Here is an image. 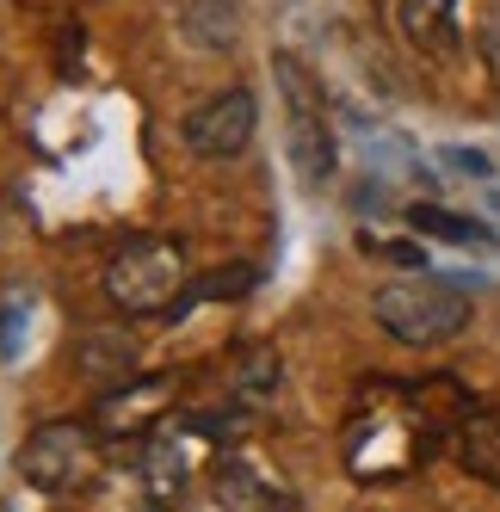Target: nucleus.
Returning a JSON list of instances; mask_svg holds the SVG:
<instances>
[{
  "label": "nucleus",
  "mask_w": 500,
  "mask_h": 512,
  "mask_svg": "<svg viewBox=\"0 0 500 512\" xmlns=\"http://www.w3.org/2000/svg\"><path fill=\"white\" fill-rule=\"evenodd\" d=\"M445 161H451V167H463V173H482V179L494 173V167H488V155H476V149H451Z\"/></svg>",
  "instance_id": "13"
},
{
  "label": "nucleus",
  "mask_w": 500,
  "mask_h": 512,
  "mask_svg": "<svg viewBox=\"0 0 500 512\" xmlns=\"http://www.w3.org/2000/svg\"><path fill=\"white\" fill-rule=\"evenodd\" d=\"M105 297L124 315H161L186 297V247L173 235H136L105 266Z\"/></svg>",
  "instance_id": "2"
},
{
  "label": "nucleus",
  "mask_w": 500,
  "mask_h": 512,
  "mask_svg": "<svg viewBox=\"0 0 500 512\" xmlns=\"http://www.w3.org/2000/svg\"><path fill=\"white\" fill-rule=\"evenodd\" d=\"M254 124H260L254 93H247V87H223V93H210V99L192 105L180 136H186V149L198 161H235L247 142H254Z\"/></svg>",
  "instance_id": "5"
},
{
  "label": "nucleus",
  "mask_w": 500,
  "mask_h": 512,
  "mask_svg": "<svg viewBox=\"0 0 500 512\" xmlns=\"http://www.w3.org/2000/svg\"><path fill=\"white\" fill-rule=\"evenodd\" d=\"M402 31L420 50H451V38H457V0H402Z\"/></svg>",
  "instance_id": "8"
},
{
  "label": "nucleus",
  "mask_w": 500,
  "mask_h": 512,
  "mask_svg": "<svg viewBox=\"0 0 500 512\" xmlns=\"http://www.w3.org/2000/svg\"><path fill=\"white\" fill-rule=\"evenodd\" d=\"M371 315L402 346H445L470 327V290L463 278H396L371 297Z\"/></svg>",
  "instance_id": "1"
},
{
  "label": "nucleus",
  "mask_w": 500,
  "mask_h": 512,
  "mask_svg": "<svg viewBox=\"0 0 500 512\" xmlns=\"http://www.w3.org/2000/svg\"><path fill=\"white\" fill-rule=\"evenodd\" d=\"M457 463L476 475V482H494L500 488V414L482 408V414H463L457 420Z\"/></svg>",
  "instance_id": "7"
},
{
  "label": "nucleus",
  "mask_w": 500,
  "mask_h": 512,
  "mask_svg": "<svg viewBox=\"0 0 500 512\" xmlns=\"http://www.w3.org/2000/svg\"><path fill=\"white\" fill-rule=\"evenodd\" d=\"M272 81L284 99V142H291V167L303 186H321L334 173V136H328V112H321V87L297 56H272Z\"/></svg>",
  "instance_id": "3"
},
{
  "label": "nucleus",
  "mask_w": 500,
  "mask_h": 512,
  "mask_svg": "<svg viewBox=\"0 0 500 512\" xmlns=\"http://www.w3.org/2000/svg\"><path fill=\"white\" fill-rule=\"evenodd\" d=\"M186 38L198 50H229L241 38V19L229 0H186Z\"/></svg>",
  "instance_id": "9"
},
{
  "label": "nucleus",
  "mask_w": 500,
  "mask_h": 512,
  "mask_svg": "<svg viewBox=\"0 0 500 512\" xmlns=\"http://www.w3.org/2000/svg\"><path fill=\"white\" fill-rule=\"evenodd\" d=\"M408 223H414L420 235H439V241H482V235H488L482 223H470V216H451V210H439V204H414Z\"/></svg>",
  "instance_id": "11"
},
{
  "label": "nucleus",
  "mask_w": 500,
  "mask_h": 512,
  "mask_svg": "<svg viewBox=\"0 0 500 512\" xmlns=\"http://www.w3.org/2000/svg\"><path fill=\"white\" fill-rule=\"evenodd\" d=\"M235 395L241 401H266V395H278V352L272 346H254L241 358V383H235Z\"/></svg>",
  "instance_id": "12"
},
{
  "label": "nucleus",
  "mask_w": 500,
  "mask_h": 512,
  "mask_svg": "<svg viewBox=\"0 0 500 512\" xmlns=\"http://www.w3.org/2000/svg\"><path fill=\"white\" fill-rule=\"evenodd\" d=\"M99 469V432L87 420H50L19 445V475L38 494H68L87 488Z\"/></svg>",
  "instance_id": "4"
},
{
  "label": "nucleus",
  "mask_w": 500,
  "mask_h": 512,
  "mask_svg": "<svg viewBox=\"0 0 500 512\" xmlns=\"http://www.w3.org/2000/svg\"><path fill=\"white\" fill-rule=\"evenodd\" d=\"M142 475H149V494L155 500H173L186 488V457L173 438H149V451H142Z\"/></svg>",
  "instance_id": "10"
},
{
  "label": "nucleus",
  "mask_w": 500,
  "mask_h": 512,
  "mask_svg": "<svg viewBox=\"0 0 500 512\" xmlns=\"http://www.w3.org/2000/svg\"><path fill=\"white\" fill-rule=\"evenodd\" d=\"M217 500H223V512H291L297 506L278 475H260L254 463H241V457L217 463Z\"/></svg>",
  "instance_id": "6"
}]
</instances>
